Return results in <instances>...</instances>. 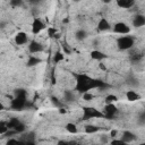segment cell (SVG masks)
Returning a JSON list of instances; mask_svg holds the SVG:
<instances>
[{
  "mask_svg": "<svg viewBox=\"0 0 145 145\" xmlns=\"http://www.w3.org/2000/svg\"><path fill=\"white\" fill-rule=\"evenodd\" d=\"M72 76L76 79V85H75V91H77L78 93H86L91 89L94 88H106L109 87L108 84H105L103 80L101 79H96L93 78L91 76H88L87 74H83V72H72Z\"/></svg>",
  "mask_w": 145,
  "mask_h": 145,
  "instance_id": "6da1fadb",
  "label": "cell"
},
{
  "mask_svg": "<svg viewBox=\"0 0 145 145\" xmlns=\"http://www.w3.org/2000/svg\"><path fill=\"white\" fill-rule=\"evenodd\" d=\"M82 111H83V116H82L83 120H89L93 118H104V112L100 111L95 106H83Z\"/></svg>",
  "mask_w": 145,
  "mask_h": 145,
  "instance_id": "7a4b0ae2",
  "label": "cell"
},
{
  "mask_svg": "<svg viewBox=\"0 0 145 145\" xmlns=\"http://www.w3.org/2000/svg\"><path fill=\"white\" fill-rule=\"evenodd\" d=\"M134 43H135V40L133 36L126 34L123 36H120L118 37L117 40V45L120 50L122 51H126V50H130L133 46H134Z\"/></svg>",
  "mask_w": 145,
  "mask_h": 145,
  "instance_id": "3957f363",
  "label": "cell"
},
{
  "mask_svg": "<svg viewBox=\"0 0 145 145\" xmlns=\"http://www.w3.org/2000/svg\"><path fill=\"white\" fill-rule=\"evenodd\" d=\"M11 109L12 110H22L26 105V95H18L11 100Z\"/></svg>",
  "mask_w": 145,
  "mask_h": 145,
  "instance_id": "277c9868",
  "label": "cell"
},
{
  "mask_svg": "<svg viewBox=\"0 0 145 145\" xmlns=\"http://www.w3.org/2000/svg\"><path fill=\"white\" fill-rule=\"evenodd\" d=\"M104 112V118L106 119H114V116L118 113V108L116 106L114 103H105L103 108Z\"/></svg>",
  "mask_w": 145,
  "mask_h": 145,
  "instance_id": "5b68a950",
  "label": "cell"
},
{
  "mask_svg": "<svg viewBox=\"0 0 145 145\" xmlns=\"http://www.w3.org/2000/svg\"><path fill=\"white\" fill-rule=\"evenodd\" d=\"M113 32L117 33V34H122V35H126V34H129L130 32V27L123 23V22H118L113 25Z\"/></svg>",
  "mask_w": 145,
  "mask_h": 145,
  "instance_id": "8992f818",
  "label": "cell"
},
{
  "mask_svg": "<svg viewBox=\"0 0 145 145\" xmlns=\"http://www.w3.org/2000/svg\"><path fill=\"white\" fill-rule=\"evenodd\" d=\"M44 28H45V25H44V23H43L40 18H35V19L33 20V23H32V33H33L34 35L41 33Z\"/></svg>",
  "mask_w": 145,
  "mask_h": 145,
  "instance_id": "52a82bcc",
  "label": "cell"
},
{
  "mask_svg": "<svg viewBox=\"0 0 145 145\" xmlns=\"http://www.w3.org/2000/svg\"><path fill=\"white\" fill-rule=\"evenodd\" d=\"M28 41V35L25 32H18L15 35V43L17 45H24Z\"/></svg>",
  "mask_w": 145,
  "mask_h": 145,
  "instance_id": "ba28073f",
  "label": "cell"
},
{
  "mask_svg": "<svg viewBox=\"0 0 145 145\" xmlns=\"http://www.w3.org/2000/svg\"><path fill=\"white\" fill-rule=\"evenodd\" d=\"M28 51H29L31 53H39V52L43 51V45H42L40 42L33 40V41H31L29 44H28Z\"/></svg>",
  "mask_w": 145,
  "mask_h": 145,
  "instance_id": "9c48e42d",
  "label": "cell"
},
{
  "mask_svg": "<svg viewBox=\"0 0 145 145\" xmlns=\"http://www.w3.org/2000/svg\"><path fill=\"white\" fill-rule=\"evenodd\" d=\"M89 56H91V59L96 60V61H102V60H104V59L108 58V56L104 52L100 51V50H92L91 53H89Z\"/></svg>",
  "mask_w": 145,
  "mask_h": 145,
  "instance_id": "30bf717a",
  "label": "cell"
},
{
  "mask_svg": "<svg viewBox=\"0 0 145 145\" xmlns=\"http://www.w3.org/2000/svg\"><path fill=\"white\" fill-rule=\"evenodd\" d=\"M131 23H133V26L136 27V28L143 27V26H145V16L138 14V15H136V16L133 18V22H131Z\"/></svg>",
  "mask_w": 145,
  "mask_h": 145,
  "instance_id": "8fae6325",
  "label": "cell"
},
{
  "mask_svg": "<svg viewBox=\"0 0 145 145\" xmlns=\"http://www.w3.org/2000/svg\"><path fill=\"white\" fill-rule=\"evenodd\" d=\"M110 28H111V25L106 18H101L99 20V23H97V31L99 32H106Z\"/></svg>",
  "mask_w": 145,
  "mask_h": 145,
  "instance_id": "7c38bea8",
  "label": "cell"
},
{
  "mask_svg": "<svg viewBox=\"0 0 145 145\" xmlns=\"http://www.w3.org/2000/svg\"><path fill=\"white\" fill-rule=\"evenodd\" d=\"M121 139H122L126 144H127V143H131V142H134V140L136 139V135H135L134 133L129 131V130H125V131L122 133Z\"/></svg>",
  "mask_w": 145,
  "mask_h": 145,
  "instance_id": "4fadbf2b",
  "label": "cell"
},
{
  "mask_svg": "<svg viewBox=\"0 0 145 145\" xmlns=\"http://www.w3.org/2000/svg\"><path fill=\"white\" fill-rule=\"evenodd\" d=\"M116 3L120 8L129 9L135 5V0H116Z\"/></svg>",
  "mask_w": 145,
  "mask_h": 145,
  "instance_id": "5bb4252c",
  "label": "cell"
},
{
  "mask_svg": "<svg viewBox=\"0 0 145 145\" xmlns=\"http://www.w3.org/2000/svg\"><path fill=\"white\" fill-rule=\"evenodd\" d=\"M126 97H127V100L129 102H135V101L140 100V95L136 91H133V89L126 92Z\"/></svg>",
  "mask_w": 145,
  "mask_h": 145,
  "instance_id": "9a60e30c",
  "label": "cell"
},
{
  "mask_svg": "<svg viewBox=\"0 0 145 145\" xmlns=\"http://www.w3.org/2000/svg\"><path fill=\"white\" fill-rule=\"evenodd\" d=\"M42 62V60L39 58V57H36V56H29L28 57V59H27V67H34V66H37L39 63H41Z\"/></svg>",
  "mask_w": 145,
  "mask_h": 145,
  "instance_id": "2e32d148",
  "label": "cell"
},
{
  "mask_svg": "<svg viewBox=\"0 0 145 145\" xmlns=\"http://www.w3.org/2000/svg\"><path fill=\"white\" fill-rule=\"evenodd\" d=\"M84 130H85L86 134L92 135V134L99 133V131H100V127H97V126H95V125H86V126L84 127Z\"/></svg>",
  "mask_w": 145,
  "mask_h": 145,
  "instance_id": "e0dca14e",
  "label": "cell"
},
{
  "mask_svg": "<svg viewBox=\"0 0 145 145\" xmlns=\"http://www.w3.org/2000/svg\"><path fill=\"white\" fill-rule=\"evenodd\" d=\"M65 128H66V130H67L69 134H77V133H78V128H77V126H76L75 123H72V122H68V123H66Z\"/></svg>",
  "mask_w": 145,
  "mask_h": 145,
  "instance_id": "ac0fdd59",
  "label": "cell"
},
{
  "mask_svg": "<svg viewBox=\"0 0 145 145\" xmlns=\"http://www.w3.org/2000/svg\"><path fill=\"white\" fill-rule=\"evenodd\" d=\"M63 59H65V53L61 52L60 50H58V51L54 53V56H53V61H54L56 63H59V62L63 61Z\"/></svg>",
  "mask_w": 145,
  "mask_h": 145,
  "instance_id": "d6986e66",
  "label": "cell"
},
{
  "mask_svg": "<svg viewBox=\"0 0 145 145\" xmlns=\"http://www.w3.org/2000/svg\"><path fill=\"white\" fill-rule=\"evenodd\" d=\"M75 37H76V40H78V41H83V40H85V39L87 37V33H86L84 29H78V31L75 33Z\"/></svg>",
  "mask_w": 145,
  "mask_h": 145,
  "instance_id": "ffe728a7",
  "label": "cell"
},
{
  "mask_svg": "<svg viewBox=\"0 0 145 145\" xmlns=\"http://www.w3.org/2000/svg\"><path fill=\"white\" fill-rule=\"evenodd\" d=\"M19 122H20V120H19L18 118H11L9 121H7V125H8L9 129H14Z\"/></svg>",
  "mask_w": 145,
  "mask_h": 145,
  "instance_id": "44dd1931",
  "label": "cell"
},
{
  "mask_svg": "<svg viewBox=\"0 0 145 145\" xmlns=\"http://www.w3.org/2000/svg\"><path fill=\"white\" fill-rule=\"evenodd\" d=\"M63 100L66 102H71L74 101V94L71 91H65L63 92Z\"/></svg>",
  "mask_w": 145,
  "mask_h": 145,
  "instance_id": "7402d4cb",
  "label": "cell"
},
{
  "mask_svg": "<svg viewBox=\"0 0 145 145\" xmlns=\"http://www.w3.org/2000/svg\"><path fill=\"white\" fill-rule=\"evenodd\" d=\"M8 130H9V127H8L7 122L3 121V120L0 121V135H5Z\"/></svg>",
  "mask_w": 145,
  "mask_h": 145,
  "instance_id": "603a6c76",
  "label": "cell"
},
{
  "mask_svg": "<svg viewBox=\"0 0 145 145\" xmlns=\"http://www.w3.org/2000/svg\"><path fill=\"white\" fill-rule=\"evenodd\" d=\"M104 101H105V103H114V102L118 101V97H117L114 94H108V95L105 96Z\"/></svg>",
  "mask_w": 145,
  "mask_h": 145,
  "instance_id": "cb8c5ba5",
  "label": "cell"
},
{
  "mask_svg": "<svg viewBox=\"0 0 145 145\" xmlns=\"http://www.w3.org/2000/svg\"><path fill=\"white\" fill-rule=\"evenodd\" d=\"M14 130H15L17 134H22V133H24V131L26 130V127H25V125L20 121V122H19V123L14 128Z\"/></svg>",
  "mask_w": 145,
  "mask_h": 145,
  "instance_id": "d4e9b609",
  "label": "cell"
},
{
  "mask_svg": "<svg viewBox=\"0 0 145 145\" xmlns=\"http://www.w3.org/2000/svg\"><path fill=\"white\" fill-rule=\"evenodd\" d=\"M46 33H48L49 37H54L58 34L57 33V28H54V27H48L46 28Z\"/></svg>",
  "mask_w": 145,
  "mask_h": 145,
  "instance_id": "484cf974",
  "label": "cell"
},
{
  "mask_svg": "<svg viewBox=\"0 0 145 145\" xmlns=\"http://www.w3.org/2000/svg\"><path fill=\"white\" fill-rule=\"evenodd\" d=\"M93 99H94V95H93L91 92H86V93L83 94V100H85V101H87V102L92 101Z\"/></svg>",
  "mask_w": 145,
  "mask_h": 145,
  "instance_id": "4316f807",
  "label": "cell"
},
{
  "mask_svg": "<svg viewBox=\"0 0 145 145\" xmlns=\"http://www.w3.org/2000/svg\"><path fill=\"white\" fill-rule=\"evenodd\" d=\"M23 3H24V1H23V0H10V5H11L12 7H16V8L22 7V6H23Z\"/></svg>",
  "mask_w": 145,
  "mask_h": 145,
  "instance_id": "83f0119b",
  "label": "cell"
},
{
  "mask_svg": "<svg viewBox=\"0 0 145 145\" xmlns=\"http://www.w3.org/2000/svg\"><path fill=\"white\" fill-rule=\"evenodd\" d=\"M140 58H142V54H130V60H131L133 62H137V61H139Z\"/></svg>",
  "mask_w": 145,
  "mask_h": 145,
  "instance_id": "f1b7e54d",
  "label": "cell"
},
{
  "mask_svg": "<svg viewBox=\"0 0 145 145\" xmlns=\"http://www.w3.org/2000/svg\"><path fill=\"white\" fill-rule=\"evenodd\" d=\"M110 144H112V145H125L126 143L122 139H112L110 142Z\"/></svg>",
  "mask_w": 145,
  "mask_h": 145,
  "instance_id": "f546056e",
  "label": "cell"
},
{
  "mask_svg": "<svg viewBox=\"0 0 145 145\" xmlns=\"http://www.w3.org/2000/svg\"><path fill=\"white\" fill-rule=\"evenodd\" d=\"M18 95H26V91L23 89V88H17V89H15V96H18Z\"/></svg>",
  "mask_w": 145,
  "mask_h": 145,
  "instance_id": "4dcf8cb0",
  "label": "cell"
},
{
  "mask_svg": "<svg viewBox=\"0 0 145 145\" xmlns=\"http://www.w3.org/2000/svg\"><path fill=\"white\" fill-rule=\"evenodd\" d=\"M51 101H52V103H53V104H56L57 106H59V108H60L61 103H60V102L58 101V99H57L56 96H52V97H51Z\"/></svg>",
  "mask_w": 145,
  "mask_h": 145,
  "instance_id": "1f68e13d",
  "label": "cell"
},
{
  "mask_svg": "<svg viewBox=\"0 0 145 145\" xmlns=\"http://www.w3.org/2000/svg\"><path fill=\"white\" fill-rule=\"evenodd\" d=\"M117 134H118V131H117L116 129H112V130L110 131V137H112V138H114V137L117 136Z\"/></svg>",
  "mask_w": 145,
  "mask_h": 145,
  "instance_id": "d6a6232c",
  "label": "cell"
},
{
  "mask_svg": "<svg viewBox=\"0 0 145 145\" xmlns=\"http://www.w3.org/2000/svg\"><path fill=\"white\" fill-rule=\"evenodd\" d=\"M99 68H101L102 70H105V66H104L103 63H101V61H100V63H99Z\"/></svg>",
  "mask_w": 145,
  "mask_h": 145,
  "instance_id": "836d02e7",
  "label": "cell"
},
{
  "mask_svg": "<svg viewBox=\"0 0 145 145\" xmlns=\"http://www.w3.org/2000/svg\"><path fill=\"white\" fill-rule=\"evenodd\" d=\"M31 3H37V2H40L41 0H28Z\"/></svg>",
  "mask_w": 145,
  "mask_h": 145,
  "instance_id": "e575fe53",
  "label": "cell"
},
{
  "mask_svg": "<svg viewBox=\"0 0 145 145\" xmlns=\"http://www.w3.org/2000/svg\"><path fill=\"white\" fill-rule=\"evenodd\" d=\"M59 111H60V113H65V112H66V110L62 109V108H59Z\"/></svg>",
  "mask_w": 145,
  "mask_h": 145,
  "instance_id": "d590c367",
  "label": "cell"
},
{
  "mask_svg": "<svg viewBox=\"0 0 145 145\" xmlns=\"http://www.w3.org/2000/svg\"><path fill=\"white\" fill-rule=\"evenodd\" d=\"M103 2H104V3H110L111 0H103Z\"/></svg>",
  "mask_w": 145,
  "mask_h": 145,
  "instance_id": "8d00e7d4",
  "label": "cell"
},
{
  "mask_svg": "<svg viewBox=\"0 0 145 145\" xmlns=\"http://www.w3.org/2000/svg\"><path fill=\"white\" fill-rule=\"evenodd\" d=\"M74 1H76V2H77V1H80V0H74Z\"/></svg>",
  "mask_w": 145,
  "mask_h": 145,
  "instance_id": "74e56055",
  "label": "cell"
}]
</instances>
